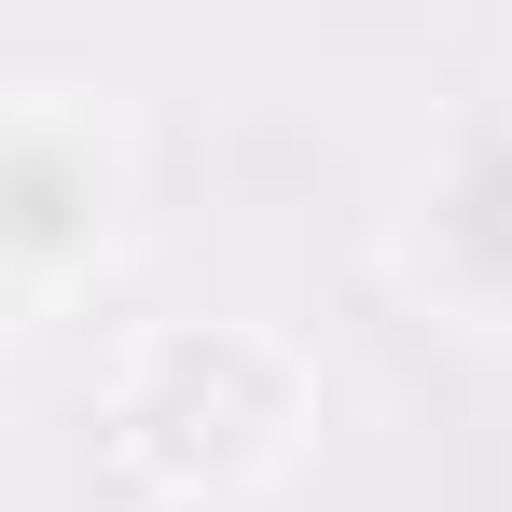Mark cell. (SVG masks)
Returning a JSON list of instances; mask_svg holds the SVG:
<instances>
[{"label": "cell", "mask_w": 512, "mask_h": 512, "mask_svg": "<svg viewBox=\"0 0 512 512\" xmlns=\"http://www.w3.org/2000/svg\"><path fill=\"white\" fill-rule=\"evenodd\" d=\"M305 429H319V374H305V346L263 333V319H153L111 360V402H97L111 471L153 512L263 499L305 457Z\"/></svg>", "instance_id": "cell-1"}, {"label": "cell", "mask_w": 512, "mask_h": 512, "mask_svg": "<svg viewBox=\"0 0 512 512\" xmlns=\"http://www.w3.org/2000/svg\"><path fill=\"white\" fill-rule=\"evenodd\" d=\"M97 222H111V167H97V139L56 125V111H14V125H0V263L56 277V263L97 250Z\"/></svg>", "instance_id": "cell-2"}]
</instances>
